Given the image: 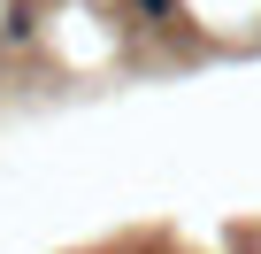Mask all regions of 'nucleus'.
Segmentation results:
<instances>
[{
    "label": "nucleus",
    "mask_w": 261,
    "mask_h": 254,
    "mask_svg": "<svg viewBox=\"0 0 261 254\" xmlns=\"http://www.w3.org/2000/svg\"><path fill=\"white\" fill-rule=\"evenodd\" d=\"M130 8H139L146 24H169V16H177V0H130Z\"/></svg>",
    "instance_id": "obj_1"
}]
</instances>
